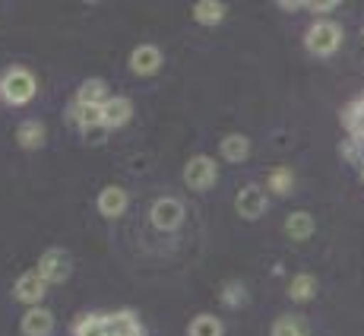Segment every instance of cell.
Returning <instances> with one entry per match:
<instances>
[{
	"mask_svg": "<svg viewBox=\"0 0 364 336\" xmlns=\"http://www.w3.org/2000/svg\"><path fill=\"white\" fill-rule=\"evenodd\" d=\"M38 95V76L29 67H6L0 73V102L10 108H23Z\"/></svg>",
	"mask_w": 364,
	"mask_h": 336,
	"instance_id": "1",
	"label": "cell"
},
{
	"mask_svg": "<svg viewBox=\"0 0 364 336\" xmlns=\"http://www.w3.org/2000/svg\"><path fill=\"white\" fill-rule=\"evenodd\" d=\"M342 41H346V32L336 19H314L304 32V48L314 58H333L342 48Z\"/></svg>",
	"mask_w": 364,
	"mask_h": 336,
	"instance_id": "2",
	"label": "cell"
},
{
	"mask_svg": "<svg viewBox=\"0 0 364 336\" xmlns=\"http://www.w3.org/2000/svg\"><path fill=\"white\" fill-rule=\"evenodd\" d=\"M181 178H184V184L191 187V191L203 194V191H209V187H215V181H219V162H215L213 156H206V152L191 156L184 162Z\"/></svg>",
	"mask_w": 364,
	"mask_h": 336,
	"instance_id": "3",
	"label": "cell"
},
{
	"mask_svg": "<svg viewBox=\"0 0 364 336\" xmlns=\"http://www.w3.org/2000/svg\"><path fill=\"white\" fill-rule=\"evenodd\" d=\"M184 216H187L184 200L171 197V194L159 197L149 209V222H152V229H159V232H178V229L184 226Z\"/></svg>",
	"mask_w": 364,
	"mask_h": 336,
	"instance_id": "4",
	"label": "cell"
},
{
	"mask_svg": "<svg viewBox=\"0 0 364 336\" xmlns=\"http://www.w3.org/2000/svg\"><path fill=\"white\" fill-rule=\"evenodd\" d=\"M235 209H237V216H241V219H247V222L263 219L266 209H269V194H266V187L263 184L241 187V191H237V197H235Z\"/></svg>",
	"mask_w": 364,
	"mask_h": 336,
	"instance_id": "5",
	"label": "cell"
},
{
	"mask_svg": "<svg viewBox=\"0 0 364 336\" xmlns=\"http://www.w3.org/2000/svg\"><path fill=\"white\" fill-rule=\"evenodd\" d=\"M48 289H51V285L45 283V276L38 273V267H32V270H26L16 283H13V298H16V302H23V305H29V308H35V305L45 302Z\"/></svg>",
	"mask_w": 364,
	"mask_h": 336,
	"instance_id": "6",
	"label": "cell"
},
{
	"mask_svg": "<svg viewBox=\"0 0 364 336\" xmlns=\"http://www.w3.org/2000/svg\"><path fill=\"white\" fill-rule=\"evenodd\" d=\"M162 64H165V54H162V48L152 45V41L136 45L130 51V61H127L133 76H156L159 70H162Z\"/></svg>",
	"mask_w": 364,
	"mask_h": 336,
	"instance_id": "7",
	"label": "cell"
},
{
	"mask_svg": "<svg viewBox=\"0 0 364 336\" xmlns=\"http://www.w3.org/2000/svg\"><path fill=\"white\" fill-rule=\"evenodd\" d=\"M38 273L45 276L48 285H60L70 279V254L64 248H48L38 257Z\"/></svg>",
	"mask_w": 364,
	"mask_h": 336,
	"instance_id": "8",
	"label": "cell"
},
{
	"mask_svg": "<svg viewBox=\"0 0 364 336\" xmlns=\"http://www.w3.org/2000/svg\"><path fill=\"white\" fill-rule=\"evenodd\" d=\"M54 327H58V317H54V311H51V308H45V305L26 308L23 320H19V330H23V336H51Z\"/></svg>",
	"mask_w": 364,
	"mask_h": 336,
	"instance_id": "9",
	"label": "cell"
},
{
	"mask_svg": "<svg viewBox=\"0 0 364 336\" xmlns=\"http://www.w3.org/2000/svg\"><path fill=\"white\" fill-rule=\"evenodd\" d=\"M95 206H99V213L105 219H121L130 206V194L124 191L121 184H108V187H102V194L95 197Z\"/></svg>",
	"mask_w": 364,
	"mask_h": 336,
	"instance_id": "10",
	"label": "cell"
},
{
	"mask_svg": "<svg viewBox=\"0 0 364 336\" xmlns=\"http://www.w3.org/2000/svg\"><path fill=\"white\" fill-rule=\"evenodd\" d=\"M130 121H133V102L127 95H111V99L102 105V127L105 130L127 127Z\"/></svg>",
	"mask_w": 364,
	"mask_h": 336,
	"instance_id": "11",
	"label": "cell"
},
{
	"mask_svg": "<svg viewBox=\"0 0 364 336\" xmlns=\"http://www.w3.org/2000/svg\"><path fill=\"white\" fill-rule=\"evenodd\" d=\"M67 124L73 130H92L102 127V105H80V102H70L67 105Z\"/></svg>",
	"mask_w": 364,
	"mask_h": 336,
	"instance_id": "12",
	"label": "cell"
},
{
	"mask_svg": "<svg viewBox=\"0 0 364 336\" xmlns=\"http://www.w3.org/2000/svg\"><path fill=\"white\" fill-rule=\"evenodd\" d=\"M45 140H48V127L38 121V117H26V121H19V127H16V146L19 149L35 152V149L45 146Z\"/></svg>",
	"mask_w": 364,
	"mask_h": 336,
	"instance_id": "13",
	"label": "cell"
},
{
	"mask_svg": "<svg viewBox=\"0 0 364 336\" xmlns=\"http://www.w3.org/2000/svg\"><path fill=\"white\" fill-rule=\"evenodd\" d=\"M285 238L289 241H311L314 232H317V222H314V216L307 213V209H295V213L285 216Z\"/></svg>",
	"mask_w": 364,
	"mask_h": 336,
	"instance_id": "14",
	"label": "cell"
},
{
	"mask_svg": "<svg viewBox=\"0 0 364 336\" xmlns=\"http://www.w3.org/2000/svg\"><path fill=\"white\" fill-rule=\"evenodd\" d=\"M317 276H311V273H295V276L289 279V285H285V295L291 298L295 305H307L317 298Z\"/></svg>",
	"mask_w": 364,
	"mask_h": 336,
	"instance_id": "15",
	"label": "cell"
},
{
	"mask_svg": "<svg viewBox=\"0 0 364 336\" xmlns=\"http://www.w3.org/2000/svg\"><path fill=\"white\" fill-rule=\"evenodd\" d=\"M266 194L269 197H289L291 191H295V172H291L289 165H276L266 172Z\"/></svg>",
	"mask_w": 364,
	"mask_h": 336,
	"instance_id": "16",
	"label": "cell"
},
{
	"mask_svg": "<svg viewBox=\"0 0 364 336\" xmlns=\"http://www.w3.org/2000/svg\"><path fill=\"white\" fill-rule=\"evenodd\" d=\"M108 99H111V89L105 80H99V76L82 80L80 89H76V95H73V102H80V105H105Z\"/></svg>",
	"mask_w": 364,
	"mask_h": 336,
	"instance_id": "17",
	"label": "cell"
},
{
	"mask_svg": "<svg viewBox=\"0 0 364 336\" xmlns=\"http://www.w3.org/2000/svg\"><path fill=\"white\" fill-rule=\"evenodd\" d=\"M219 156L225 159V162H232V165L247 162L250 140L244 137V134H225V137H222V143H219Z\"/></svg>",
	"mask_w": 364,
	"mask_h": 336,
	"instance_id": "18",
	"label": "cell"
},
{
	"mask_svg": "<svg viewBox=\"0 0 364 336\" xmlns=\"http://www.w3.org/2000/svg\"><path fill=\"white\" fill-rule=\"evenodd\" d=\"M191 16H193V23L206 26V29H215V26L228 16V6L219 4V0H200V4H193Z\"/></svg>",
	"mask_w": 364,
	"mask_h": 336,
	"instance_id": "19",
	"label": "cell"
},
{
	"mask_svg": "<svg viewBox=\"0 0 364 336\" xmlns=\"http://www.w3.org/2000/svg\"><path fill=\"white\" fill-rule=\"evenodd\" d=\"M108 333L111 336H146L143 333V324H139V317L133 311H111L108 314Z\"/></svg>",
	"mask_w": 364,
	"mask_h": 336,
	"instance_id": "20",
	"label": "cell"
},
{
	"mask_svg": "<svg viewBox=\"0 0 364 336\" xmlns=\"http://www.w3.org/2000/svg\"><path fill=\"white\" fill-rule=\"evenodd\" d=\"M73 336H111L108 314H82V317H76Z\"/></svg>",
	"mask_w": 364,
	"mask_h": 336,
	"instance_id": "21",
	"label": "cell"
},
{
	"mask_svg": "<svg viewBox=\"0 0 364 336\" xmlns=\"http://www.w3.org/2000/svg\"><path fill=\"white\" fill-rule=\"evenodd\" d=\"M342 124H346L348 137L358 140V143L364 146V99L352 102L346 111H342Z\"/></svg>",
	"mask_w": 364,
	"mask_h": 336,
	"instance_id": "22",
	"label": "cell"
},
{
	"mask_svg": "<svg viewBox=\"0 0 364 336\" xmlns=\"http://www.w3.org/2000/svg\"><path fill=\"white\" fill-rule=\"evenodd\" d=\"M269 336H307V320L301 314H282L272 320Z\"/></svg>",
	"mask_w": 364,
	"mask_h": 336,
	"instance_id": "23",
	"label": "cell"
},
{
	"mask_svg": "<svg viewBox=\"0 0 364 336\" xmlns=\"http://www.w3.org/2000/svg\"><path fill=\"white\" fill-rule=\"evenodd\" d=\"M187 336H225V324L215 314H197L187 324Z\"/></svg>",
	"mask_w": 364,
	"mask_h": 336,
	"instance_id": "24",
	"label": "cell"
},
{
	"mask_svg": "<svg viewBox=\"0 0 364 336\" xmlns=\"http://www.w3.org/2000/svg\"><path fill=\"white\" fill-rule=\"evenodd\" d=\"M219 298H222V305H228V308H241V305H247V285L237 283V279H228V283L222 285Z\"/></svg>",
	"mask_w": 364,
	"mask_h": 336,
	"instance_id": "25",
	"label": "cell"
},
{
	"mask_svg": "<svg viewBox=\"0 0 364 336\" xmlns=\"http://www.w3.org/2000/svg\"><path fill=\"white\" fill-rule=\"evenodd\" d=\"M339 156L346 159L348 165H358V168H361V165H364V146L358 143V140L346 137V140L339 143Z\"/></svg>",
	"mask_w": 364,
	"mask_h": 336,
	"instance_id": "26",
	"label": "cell"
},
{
	"mask_svg": "<svg viewBox=\"0 0 364 336\" xmlns=\"http://www.w3.org/2000/svg\"><path fill=\"white\" fill-rule=\"evenodd\" d=\"M307 13H314L317 19H330V13L339 10V0H307Z\"/></svg>",
	"mask_w": 364,
	"mask_h": 336,
	"instance_id": "27",
	"label": "cell"
},
{
	"mask_svg": "<svg viewBox=\"0 0 364 336\" xmlns=\"http://www.w3.org/2000/svg\"><path fill=\"white\" fill-rule=\"evenodd\" d=\"M108 134H111V130H105V127H92V130H86V134H82V140H86L89 146H102L105 140H108Z\"/></svg>",
	"mask_w": 364,
	"mask_h": 336,
	"instance_id": "28",
	"label": "cell"
},
{
	"mask_svg": "<svg viewBox=\"0 0 364 336\" xmlns=\"http://www.w3.org/2000/svg\"><path fill=\"white\" fill-rule=\"evenodd\" d=\"M358 172H361V181H364V165H361V168H358Z\"/></svg>",
	"mask_w": 364,
	"mask_h": 336,
	"instance_id": "29",
	"label": "cell"
}]
</instances>
